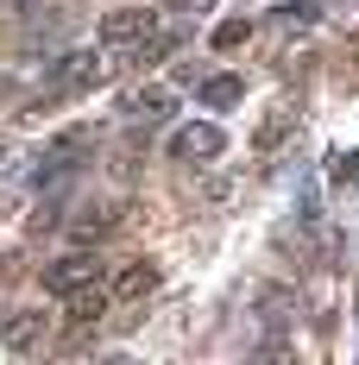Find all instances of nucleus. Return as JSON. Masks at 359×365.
Listing matches in <instances>:
<instances>
[{"instance_id": "nucleus-3", "label": "nucleus", "mask_w": 359, "mask_h": 365, "mask_svg": "<svg viewBox=\"0 0 359 365\" xmlns=\"http://www.w3.org/2000/svg\"><path fill=\"white\" fill-rule=\"evenodd\" d=\"M158 19H164V13H151V6H120V13L101 19V44H108V51H133L139 38L158 32Z\"/></svg>"}, {"instance_id": "nucleus-11", "label": "nucleus", "mask_w": 359, "mask_h": 365, "mask_svg": "<svg viewBox=\"0 0 359 365\" xmlns=\"http://www.w3.org/2000/svg\"><path fill=\"white\" fill-rule=\"evenodd\" d=\"M246 32H252V19H227V26H215V44H221V51H233Z\"/></svg>"}, {"instance_id": "nucleus-7", "label": "nucleus", "mask_w": 359, "mask_h": 365, "mask_svg": "<svg viewBox=\"0 0 359 365\" xmlns=\"http://www.w3.org/2000/svg\"><path fill=\"white\" fill-rule=\"evenodd\" d=\"M0 334H6V353H38L44 334H51V315H44V309H13Z\"/></svg>"}, {"instance_id": "nucleus-14", "label": "nucleus", "mask_w": 359, "mask_h": 365, "mask_svg": "<svg viewBox=\"0 0 359 365\" xmlns=\"http://www.w3.org/2000/svg\"><path fill=\"white\" fill-rule=\"evenodd\" d=\"M13 170H19V151H13V145H0V182L13 177Z\"/></svg>"}, {"instance_id": "nucleus-9", "label": "nucleus", "mask_w": 359, "mask_h": 365, "mask_svg": "<svg viewBox=\"0 0 359 365\" xmlns=\"http://www.w3.org/2000/svg\"><path fill=\"white\" fill-rule=\"evenodd\" d=\"M158 290V264L151 258H133L120 277H113V296H126V302H139V296H151Z\"/></svg>"}, {"instance_id": "nucleus-12", "label": "nucleus", "mask_w": 359, "mask_h": 365, "mask_svg": "<svg viewBox=\"0 0 359 365\" xmlns=\"http://www.w3.org/2000/svg\"><path fill=\"white\" fill-rule=\"evenodd\" d=\"M164 13H177V19H202V13H215V0H164Z\"/></svg>"}, {"instance_id": "nucleus-15", "label": "nucleus", "mask_w": 359, "mask_h": 365, "mask_svg": "<svg viewBox=\"0 0 359 365\" xmlns=\"http://www.w3.org/2000/svg\"><path fill=\"white\" fill-rule=\"evenodd\" d=\"M6 95H13V82H6V76H0V101H6Z\"/></svg>"}, {"instance_id": "nucleus-1", "label": "nucleus", "mask_w": 359, "mask_h": 365, "mask_svg": "<svg viewBox=\"0 0 359 365\" xmlns=\"http://www.w3.org/2000/svg\"><path fill=\"white\" fill-rule=\"evenodd\" d=\"M101 82H108V57H101V51H64V57L44 70V88H38L32 113L57 108V101H76V95L101 88Z\"/></svg>"}, {"instance_id": "nucleus-2", "label": "nucleus", "mask_w": 359, "mask_h": 365, "mask_svg": "<svg viewBox=\"0 0 359 365\" xmlns=\"http://www.w3.org/2000/svg\"><path fill=\"white\" fill-rule=\"evenodd\" d=\"M82 151H89V126H70V133H57L51 145L38 151L32 182H38V189H44V182H64V177L76 170V158H82Z\"/></svg>"}, {"instance_id": "nucleus-10", "label": "nucleus", "mask_w": 359, "mask_h": 365, "mask_svg": "<svg viewBox=\"0 0 359 365\" xmlns=\"http://www.w3.org/2000/svg\"><path fill=\"white\" fill-rule=\"evenodd\" d=\"M240 95H246V82H240V76H208V82H202V108H215V113L240 108Z\"/></svg>"}, {"instance_id": "nucleus-5", "label": "nucleus", "mask_w": 359, "mask_h": 365, "mask_svg": "<svg viewBox=\"0 0 359 365\" xmlns=\"http://www.w3.org/2000/svg\"><path fill=\"white\" fill-rule=\"evenodd\" d=\"M227 151V133H221L215 120H189V126H177L171 133V158H183V164H208V158H221Z\"/></svg>"}, {"instance_id": "nucleus-4", "label": "nucleus", "mask_w": 359, "mask_h": 365, "mask_svg": "<svg viewBox=\"0 0 359 365\" xmlns=\"http://www.w3.org/2000/svg\"><path fill=\"white\" fill-rule=\"evenodd\" d=\"M101 252H70V258H57V264H44V290L51 296H70L82 290V284H101Z\"/></svg>"}, {"instance_id": "nucleus-8", "label": "nucleus", "mask_w": 359, "mask_h": 365, "mask_svg": "<svg viewBox=\"0 0 359 365\" xmlns=\"http://www.w3.org/2000/svg\"><path fill=\"white\" fill-rule=\"evenodd\" d=\"M108 302H113V296L101 290V284H82V290L64 296V309H70V322H76V328H95V322L108 315Z\"/></svg>"}, {"instance_id": "nucleus-13", "label": "nucleus", "mask_w": 359, "mask_h": 365, "mask_svg": "<svg viewBox=\"0 0 359 365\" xmlns=\"http://www.w3.org/2000/svg\"><path fill=\"white\" fill-rule=\"evenodd\" d=\"M334 177H340V182L359 177V151H353V158H334Z\"/></svg>"}, {"instance_id": "nucleus-6", "label": "nucleus", "mask_w": 359, "mask_h": 365, "mask_svg": "<svg viewBox=\"0 0 359 365\" xmlns=\"http://www.w3.org/2000/svg\"><path fill=\"white\" fill-rule=\"evenodd\" d=\"M171 108H177V95H171L164 82H145V88H133V95L120 101V113H126L133 126H158V120H171Z\"/></svg>"}]
</instances>
